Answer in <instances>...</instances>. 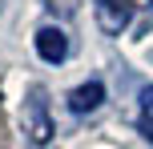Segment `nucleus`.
<instances>
[{
  "instance_id": "obj_1",
  "label": "nucleus",
  "mask_w": 153,
  "mask_h": 149,
  "mask_svg": "<svg viewBox=\"0 0 153 149\" xmlns=\"http://www.w3.org/2000/svg\"><path fill=\"white\" fill-rule=\"evenodd\" d=\"M24 133L32 137V145H45L53 137V121H48V101H45V89L32 85L28 89V101H24Z\"/></svg>"
},
{
  "instance_id": "obj_2",
  "label": "nucleus",
  "mask_w": 153,
  "mask_h": 149,
  "mask_svg": "<svg viewBox=\"0 0 153 149\" xmlns=\"http://www.w3.org/2000/svg\"><path fill=\"white\" fill-rule=\"evenodd\" d=\"M36 56L45 64H61L65 56H69V32L56 28V24H45V28H36Z\"/></svg>"
},
{
  "instance_id": "obj_3",
  "label": "nucleus",
  "mask_w": 153,
  "mask_h": 149,
  "mask_svg": "<svg viewBox=\"0 0 153 149\" xmlns=\"http://www.w3.org/2000/svg\"><path fill=\"white\" fill-rule=\"evenodd\" d=\"M129 20H133V4L129 0H97V24H101V32L117 36L121 28H129Z\"/></svg>"
},
{
  "instance_id": "obj_4",
  "label": "nucleus",
  "mask_w": 153,
  "mask_h": 149,
  "mask_svg": "<svg viewBox=\"0 0 153 149\" xmlns=\"http://www.w3.org/2000/svg\"><path fill=\"white\" fill-rule=\"evenodd\" d=\"M101 105H105V85H101L97 77L85 81V85H76L69 93V109L76 113V117H85V113H97Z\"/></svg>"
},
{
  "instance_id": "obj_5",
  "label": "nucleus",
  "mask_w": 153,
  "mask_h": 149,
  "mask_svg": "<svg viewBox=\"0 0 153 149\" xmlns=\"http://www.w3.org/2000/svg\"><path fill=\"white\" fill-rule=\"evenodd\" d=\"M141 117H145V121H153V85H145V89H141Z\"/></svg>"
},
{
  "instance_id": "obj_6",
  "label": "nucleus",
  "mask_w": 153,
  "mask_h": 149,
  "mask_svg": "<svg viewBox=\"0 0 153 149\" xmlns=\"http://www.w3.org/2000/svg\"><path fill=\"white\" fill-rule=\"evenodd\" d=\"M141 133H145L149 141H153V121H145V117H141Z\"/></svg>"
},
{
  "instance_id": "obj_7",
  "label": "nucleus",
  "mask_w": 153,
  "mask_h": 149,
  "mask_svg": "<svg viewBox=\"0 0 153 149\" xmlns=\"http://www.w3.org/2000/svg\"><path fill=\"white\" fill-rule=\"evenodd\" d=\"M149 12H153V0H149Z\"/></svg>"
}]
</instances>
